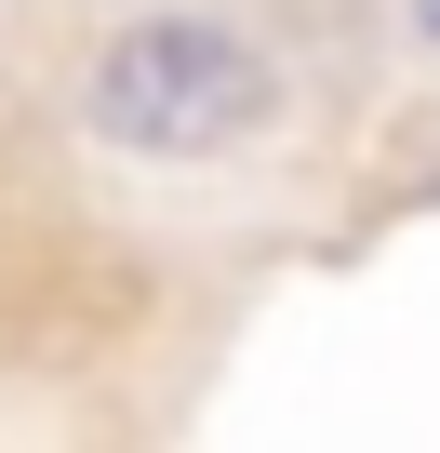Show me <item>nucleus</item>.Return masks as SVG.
Wrapping results in <instances>:
<instances>
[{
  "label": "nucleus",
  "mask_w": 440,
  "mask_h": 453,
  "mask_svg": "<svg viewBox=\"0 0 440 453\" xmlns=\"http://www.w3.org/2000/svg\"><path fill=\"white\" fill-rule=\"evenodd\" d=\"M254 120H267V67H254V41L200 27V14H147V27H120L107 67H94V134L160 147V160L241 147Z\"/></svg>",
  "instance_id": "obj_1"
},
{
  "label": "nucleus",
  "mask_w": 440,
  "mask_h": 453,
  "mask_svg": "<svg viewBox=\"0 0 440 453\" xmlns=\"http://www.w3.org/2000/svg\"><path fill=\"white\" fill-rule=\"evenodd\" d=\"M413 27H427V41H440V0H413Z\"/></svg>",
  "instance_id": "obj_2"
}]
</instances>
